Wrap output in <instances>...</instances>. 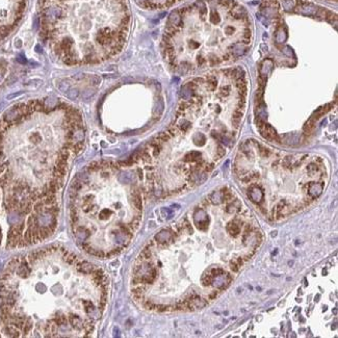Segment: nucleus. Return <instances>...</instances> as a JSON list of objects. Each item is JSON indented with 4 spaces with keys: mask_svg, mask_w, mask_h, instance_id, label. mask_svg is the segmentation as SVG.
I'll return each instance as SVG.
<instances>
[{
    "mask_svg": "<svg viewBox=\"0 0 338 338\" xmlns=\"http://www.w3.org/2000/svg\"><path fill=\"white\" fill-rule=\"evenodd\" d=\"M37 281V316L32 336L88 337L107 303L108 280L101 268L63 247L26 255Z\"/></svg>",
    "mask_w": 338,
    "mask_h": 338,
    "instance_id": "nucleus-1",
    "label": "nucleus"
},
{
    "mask_svg": "<svg viewBox=\"0 0 338 338\" xmlns=\"http://www.w3.org/2000/svg\"><path fill=\"white\" fill-rule=\"evenodd\" d=\"M239 224H241V223H238V222H236V221H234V220H233V221L226 227V229H227V231H228V233H230V234L233 235V236H237V235L241 233Z\"/></svg>",
    "mask_w": 338,
    "mask_h": 338,
    "instance_id": "nucleus-2",
    "label": "nucleus"
},
{
    "mask_svg": "<svg viewBox=\"0 0 338 338\" xmlns=\"http://www.w3.org/2000/svg\"><path fill=\"white\" fill-rule=\"evenodd\" d=\"M209 274L212 276L213 278H219L225 274V272H224V270L221 268H213L209 271Z\"/></svg>",
    "mask_w": 338,
    "mask_h": 338,
    "instance_id": "nucleus-3",
    "label": "nucleus"
},
{
    "mask_svg": "<svg viewBox=\"0 0 338 338\" xmlns=\"http://www.w3.org/2000/svg\"><path fill=\"white\" fill-rule=\"evenodd\" d=\"M213 279H214V278H213L212 276H211L209 273H208V274H206V275L203 276V278H202V283H203L204 286H209V285H211V284H212Z\"/></svg>",
    "mask_w": 338,
    "mask_h": 338,
    "instance_id": "nucleus-4",
    "label": "nucleus"
},
{
    "mask_svg": "<svg viewBox=\"0 0 338 338\" xmlns=\"http://www.w3.org/2000/svg\"><path fill=\"white\" fill-rule=\"evenodd\" d=\"M196 226H197V228L200 229V230L205 231L206 229H207V227H208V220L205 219L204 221H200V223L196 222Z\"/></svg>",
    "mask_w": 338,
    "mask_h": 338,
    "instance_id": "nucleus-5",
    "label": "nucleus"
},
{
    "mask_svg": "<svg viewBox=\"0 0 338 338\" xmlns=\"http://www.w3.org/2000/svg\"><path fill=\"white\" fill-rule=\"evenodd\" d=\"M58 88L61 91V92L67 93L69 88H70V84H69V82H67L66 80H61L58 83Z\"/></svg>",
    "mask_w": 338,
    "mask_h": 338,
    "instance_id": "nucleus-6",
    "label": "nucleus"
},
{
    "mask_svg": "<svg viewBox=\"0 0 338 338\" xmlns=\"http://www.w3.org/2000/svg\"><path fill=\"white\" fill-rule=\"evenodd\" d=\"M78 95H79V92L76 88H72V90L68 93V96L69 98H71V99H76V98L78 97Z\"/></svg>",
    "mask_w": 338,
    "mask_h": 338,
    "instance_id": "nucleus-7",
    "label": "nucleus"
},
{
    "mask_svg": "<svg viewBox=\"0 0 338 338\" xmlns=\"http://www.w3.org/2000/svg\"><path fill=\"white\" fill-rule=\"evenodd\" d=\"M230 268H231V271H232L233 273H237L241 268L238 266V264L236 263V261H235V260H232V261L230 262Z\"/></svg>",
    "mask_w": 338,
    "mask_h": 338,
    "instance_id": "nucleus-8",
    "label": "nucleus"
},
{
    "mask_svg": "<svg viewBox=\"0 0 338 338\" xmlns=\"http://www.w3.org/2000/svg\"><path fill=\"white\" fill-rule=\"evenodd\" d=\"M220 292H221V291H220V290H214V291H212V292H211L210 295H208V299H209V300H214V299H217V298L219 297Z\"/></svg>",
    "mask_w": 338,
    "mask_h": 338,
    "instance_id": "nucleus-9",
    "label": "nucleus"
},
{
    "mask_svg": "<svg viewBox=\"0 0 338 338\" xmlns=\"http://www.w3.org/2000/svg\"><path fill=\"white\" fill-rule=\"evenodd\" d=\"M17 61H19L20 64H25L26 63H27V59H26V57L24 56L23 54L18 55V56H17Z\"/></svg>",
    "mask_w": 338,
    "mask_h": 338,
    "instance_id": "nucleus-10",
    "label": "nucleus"
},
{
    "mask_svg": "<svg viewBox=\"0 0 338 338\" xmlns=\"http://www.w3.org/2000/svg\"><path fill=\"white\" fill-rule=\"evenodd\" d=\"M235 261H236V263L238 264L239 268H241V266L244 265V259H242V257H237L236 259H235Z\"/></svg>",
    "mask_w": 338,
    "mask_h": 338,
    "instance_id": "nucleus-11",
    "label": "nucleus"
},
{
    "mask_svg": "<svg viewBox=\"0 0 338 338\" xmlns=\"http://www.w3.org/2000/svg\"><path fill=\"white\" fill-rule=\"evenodd\" d=\"M23 94V92H19V93H15V94H10L7 96V99H13V98L17 97V96H20V95Z\"/></svg>",
    "mask_w": 338,
    "mask_h": 338,
    "instance_id": "nucleus-12",
    "label": "nucleus"
},
{
    "mask_svg": "<svg viewBox=\"0 0 338 338\" xmlns=\"http://www.w3.org/2000/svg\"><path fill=\"white\" fill-rule=\"evenodd\" d=\"M83 76H84L83 74H77V75H75V76H73V78H74V79H78V80H80L81 78H83Z\"/></svg>",
    "mask_w": 338,
    "mask_h": 338,
    "instance_id": "nucleus-13",
    "label": "nucleus"
},
{
    "mask_svg": "<svg viewBox=\"0 0 338 338\" xmlns=\"http://www.w3.org/2000/svg\"><path fill=\"white\" fill-rule=\"evenodd\" d=\"M35 50H37V52H42V48H41V46H37Z\"/></svg>",
    "mask_w": 338,
    "mask_h": 338,
    "instance_id": "nucleus-14",
    "label": "nucleus"
},
{
    "mask_svg": "<svg viewBox=\"0 0 338 338\" xmlns=\"http://www.w3.org/2000/svg\"><path fill=\"white\" fill-rule=\"evenodd\" d=\"M2 80H3V75H2V73L0 72V82H1Z\"/></svg>",
    "mask_w": 338,
    "mask_h": 338,
    "instance_id": "nucleus-15",
    "label": "nucleus"
}]
</instances>
